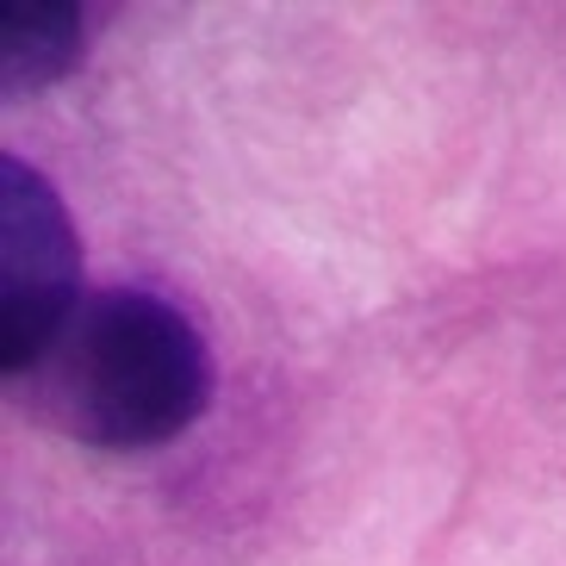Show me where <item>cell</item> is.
Here are the masks:
<instances>
[{
  "label": "cell",
  "mask_w": 566,
  "mask_h": 566,
  "mask_svg": "<svg viewBox=\"0 0 566 566\" xmlns=\"http://www.w3.org/2000/svg\"><path fill=\"white\" fill-rule=\"evenodd\" d=\"M44 411L94 449H156L212 399V355L200 331L156 293L106 286L75 305L38 367Z\"/></svg>",
  "instance_id": "obj_1"
},
{
  "label": "cell",
  "mask_w": 566,
  "mask_h": 566,
  "mask_svg": "<svg viewBox=\"0 0 566 566\" xmlns=\"http://www.w3.org/2000/svg\"><path fill=\"white\" fill-rule=\"evenodd\" d=\"M75 274H82V243L56 187L19 156H0V367L7 374L44 367L82 305Z\"/></svg>",
  "instance_id": "obj_2"
},
{
  "label": "cell",
  "mask_w": 566,
  "mask_h": 566,
  "mask_svg": "<svg viewBox=\"0 0 566 566\" xmlns=\"http://www.w3.org/2000/svg\"><path fill=\"white\" fill-rule=\"evenodd\" d=\"M82 38H87V13L75 0H32L0 7V69L7 87H51L69 69L82 63Z\"/></svg>",
  "instance_id": "obj_3"
}]
</instances>
